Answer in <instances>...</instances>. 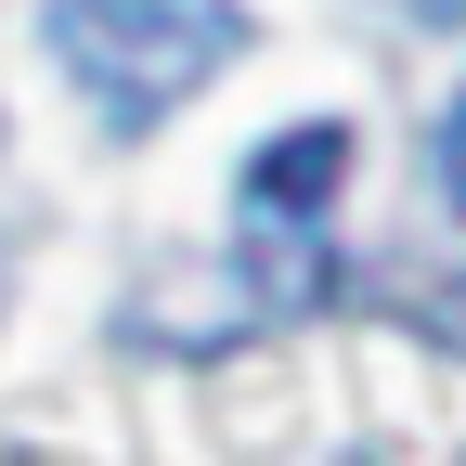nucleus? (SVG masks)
Listing matches in <instances>:
<instances>
[{
    "mask_svg": "<svg viewBox=\"0 0 466 466\" xmlns=\"http://www.w3.org/2000/svg\"><path fill=\"white\" fill-rule=\"evenodd\" d=\"M401 26H466V0H401Z\"/></svg>",
    "mask_w": 466,
    "mask_h": 466,
    "instance_id": "nucleus-4",
    "label": "nucleus"
},
{
    "mask_svg": "<svg viewBox=\"0 0 466 466\" xmlns=\"http://www.w3.org/2000/svg\"><path fill=\"white\" fill-rule=\"evenodd\" d=\"M39 52L104 130H156L247 52V0H39Z\"/></svg>",
    "mask_w": 466,
    "mask_h": 466,
    "instance_id": "nucleus-1",
    "label": "nucleus"
},
{
    "mask_svg": "<svg viewBox=\"0 0 466 466\" xmlns=\"http://www.w3.org/2000/svg\"><path fill=\"white\" fill-rule=\"evenodd\" d=\"M337 182H350V130H337V116L259 143L247 156V233H259V247H311L324 208H337Z\"/></svg>",
    "mask_w": 466,
    "mask_h": 466,
    "instance_id": "nucleus-2",
    "label": "nucleus"
},
{
    "mask_svg": "<svg viewBox=\"0 0 466 466\" xmlns=\"http://www.w3.org/2000/svg\"><path fill=\"white\" fill-rule=\"evenodd\" d=\"M428 195H441V208L466 220V78H453V104L428 116Z\"/></svg>",
    "mask_w": 466,
    "mask_h": 466,
    "instance_id": "nucleus-3",
    "label": "nucleus"
}]
</instances>
